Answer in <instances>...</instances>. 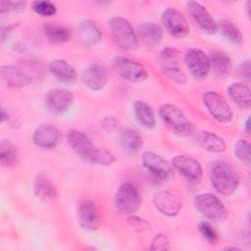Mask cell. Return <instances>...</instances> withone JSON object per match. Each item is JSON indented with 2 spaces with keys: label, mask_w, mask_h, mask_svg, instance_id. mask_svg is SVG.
Instances as JSON below:
<instances>
[{
  "label": "cell",
  "mask_w": 251,
  "mask_h": 251,
  "mask_svg": "<svg viewBox=\"0 0 251 251\" xmlns=\"http://www.w3.org/2000/svg\"><path fill=\"white\" fill-rule=\"evenodd\" d=\"M71 149L86 162L100 166H109L116 161L115 155L105 148H99L92 144L90 139L80 130L73 128L66 135Z\"/></svg>",
  "instance_id": "1"
},
{
  "label": "cell",
  "mask_w": 251,
  "mask_h": 251,
  "mask_svg": "<svg viewBox=\"0 0 251 251\" xmlns=\"http://www.w3.org/2000/svg\"><path fill=\"white\" fill-rule=\"evenodd\" d=\"M210 180L213 187L223 195H230L239 186V176L235 170L224 161L213 164L210 171Z\"/></svg>",
  "instance_id": "2"
},
{
  "label": "cell",
  "mask_w": 251,
  "mask_h": 251,
  "mask_svg": "<svg viewBox=\"0 0 251 251\" xmlns=\"http://www.w3.org/2000/svg\"><path fill=\"white\" fill-rule=\"evenodd\" d=\"M108 27L115 42L123 49L133 51L138 48V36L131 24L123 17H113L108 21Z\"/></svg>",
  "instance_id": "3"
},
{
  "label": "cell",
  "mask_w": 251,
  "mask_h": 251,
  "mask_svg": "<svg viewBox=\"0 0 251 251\" xmlns=\"http://www.w3.org/2000/svg\"><path fill=\"white\" fill-rule=\"evenodd\" d=\"M159 115L167 127L176 135L186 136L192 133L193 126L185 114L176 105L163 104Z\"/></svg>",
  "instance_id": "4"
},
{
  "label": "cell",
  "mask_w": 251,
  "mask_h": 251,
  "mask_svg": "<svg viewBox=\"0 0 251 251\" xmlns=\"http://www.w3.org/2000/svg\"><path fill=\"white\" fill-rule=\"evenodd\" d=\"M194 206L206 219L213 222H224L227 218V211L222 200L213 193H200L194 198Z\"/></svg>",
  "instance_id": "5"
},
{
  "label": "cell",
  "mask_w": 251,
  "mask_h": 251,
  "mask_svg": "<svg viewBox=\"0 0 251 251\" xmlns=\"http://www.w3.org/2000/svg\"><path fill=\"white\" fill-rule=\"evenodd\" d=\"M202 101L209 114L219 123L231 122L233 113L226 100L216 91H206L202 94Z\"/></svg>",
  "instance_id": "6"
},
{
  "label": "cell",
  "mask_w": 251,
  "mask_h": 251,
  "mask_svg": "<svg viewBox=\"0 0 251 251\" xmlns=\"http://www.w3.org/2000/svg\"><path fill=\"white\" fill-rule=\"evenodd\" d=\"M142 202L138 189L129 182H125L118 188L115 196L117 209L126 215H131L136 212Z\"/></svg>",
  "instance_id": "7"
},
{
  "label": "cell",
  "mask_w": 251,
  "mask_h": 251,
  "mask_svg": "<svg viewBox=\"0 0 251 251\" xmlns=\"http://www.w3.org/2000/svg\"><path fill=\"white\" fill-rule=\"evenodd\" d=\"M141 161L150 178L155 182H163L170 177L172 174L171 165L157 153L149 150L144 151Z\"/></svg>",
  "instance_id": "8"
},
{
  "label": "cell",
  "mask_w": 251,
  "mask_h": 251,
  "mask_svg": "<svg viewBox=\"0 0 251 251\" xmlns=\"http://www.w3.org/2000/svg\"><path fill=\"white\" fill-rule=\"evenodd\" d=\"M172 166L190 184L197 185L201 182L203 170L201 164L194 158L183 154L176 155L172 159Z\"/></svg>",
  "instance_id": "9"
},
{
  "label": "cell",
  "mask_w": 251,
  "mask_h": 251,
  "mask_svg": "<svg viewBox=\"0 0 251 251\" xmlns=\"http://www.w3.org/2000/svg\"><path fill=\"white\" fill-rule=\"evenodd\" d=\"M113 68L120 76L130 82H140L148 76L146 69L141 64L124 56L113 59Z\"/></svg>",
  "instance_id": "10"
},
{
  "label": "cell",
  "mask_w": 251,
  "mask_h": 251,
  "mask_svg": "<svg viewBox=\"0 0 251 251\" xmlns=\"http://www.w3.org/2000/svg\"><path fill=\"white\" fill-rule=\"evenodd\" d=\"M76 219L80 227L87 231L97 230L101 223L98 207L89 199H83L78 203L76 208Z\"/></svg>",
  "instance_id": "11"
},
{
  "label": "cell",
  "mask_w": 251,
  "mask_h": 251,
  "mask_svg": "<svg viewBox=\"0 0 251 251\" xmlns=\"http://www.w3.org/2000/svg\"><path fill=\"white\" fill-rule=\"evenodd\" d=\"M185 8L190 18L202 31L208 34H214L218 31V23L201 3L188 1L185 4Z\"/></svg>",
  "instance_id": "12"
},
{
  "label": "cell",
  "mask_w": 251,
  "mask_h": 251,
  "mask_svg": "<svg viewBox=\"0 0 251 251\" xmlns=\"http://www.w3.org/2000/svg\"><path fill=\"white\" fill-rule=\"evenodd\" d=\"M165 29L175 37H184L189 33V25L184 15L176 8H167L161 16Z\"/></svg>",
  "instance_id": "13"
},
{
  "label": "cell",
  "mask_w": 251,
  "mask_h": 251,
  "mask_svg": "<svg viewBox=\"0 0 251 251\" xmlns=\"http://www.w3.org/2000/svg\"><path fill=\"white\" fill-rule=\"evenodd\" d=\"M73 102V93L63 88L50 89L44 96V104L46 109L54 115H62L66 113L72 107Z\"/></svg>",
  "instance_id": "14"
},
{
  "label": "cell",
  "mask_w": 251,
  "mask_h": 251,
  "mask_svg": "<svg viewBox=\"0 0 251 251\" xmlns=\"http://www.w3.org/2000/svg\"><path fill=\"white\" fill-rule=\"evenodd\" d=\"M185 65L190 74L199 79L207 76L211 70L209 56L199 48H190L184 55Z\"/></svg>",
  "instance_id": "15"
},
{
  "label": "cell",
  "mask_w": 251,
  "mask_h": 251,
  "mask_svg": "<svg viewBox=\"0 0 251 251\" xmlns=\"http://www.w3.org/2000/svg\"><path fill=\"white\" fill-rule=\"evenodd\" d=\"M81 80L91 90H100L109 80L107 69L99 63L89 64L82 72Z\"/></svg>",
  "instance_id": "16"
},
{
  "label": "cell",
  "mask_w": 251,
  "mask_h": 251,
  "mask_svg": "<svg viewBox=\"0 0 251 251\" xmlns=\"http://www.w3.org/2000/svg\"><path fill=\"white\" fill-rule=\"evenodd\" d=\"M153 203L155 208L161 214L168 217L176 216L181 209L180 199L174 193L167 190H161L155 193Z\"/></svg>",
  "instance_id": "17"
},
{
  "label": "cell",
  "mask_w": 251,
  "mask_h": 251,
  "mask_svg": "<svg viewBox=\"0 0 251 251\" xmlns=\"http://www.w3.org/2000/svg\"><path fill=\"white\" fill-rule=\"evenodd\" d=\"M61 139L59 128L51 124H43L36 127L33 132L32 140L40 148L50 149L58 145Z\"/></svg>",
  "instance_id": "18"
},
{
  "label": "cell",
  "mask_w": 251,
  "mask_h": 251,
  "mask_svg": "<svg viewBox=\"0 0 251 251\" xmlns=\"http://www.w3.org/2000/svg\"><path fill=\"white\" fill-rule=\"evenodd\" d=\"M1 75L6 83L13 87H25L32 82V76L22 68L16 66H2Z\"/></svg>",
  "instance_id": "19"
},
{
  "label": "cell",
  "mask_w": 251,
  "mask_h": 251,
  "mask_svg": "<svg viewBox=\"0 0 251 251\" xmlns=\"http://www.w3.org/2000/svg\"><path fill=\"white\" fill-rule=\"evenodd\" d=\"M76 32L80 43L86 47L97 45L102 39V33L98 26L89 20H83L78 23Z\"/></svg>",
  "instance_id": "20"
},
{
  "label": "cell",
  "mask_w": 251,
  "mask_h": 251,
  "mask_svg": "<svg viewBox=\"0 0 251 251\" xmlns=\"http://www.w3.org/2000/svg\"><path fill=\"white\" fill-rule=\"evenodd\" d=\"M50 74L63 83H73L76 80L75 68L64 59H54L48 65Z\"/></svg>",
  "instance_id": "21"
},
{
  "label": "cell",
  "mask_w": 251,
  "mask_h": 251,
  "mask_svg": "<svg viewBox=\"0 0 251 251\" xmlns=\"http://www.w3.org/2000/svg\"><path fill=\"white\" fill-rule=\"evenodd\" d=\"M163 28L154 22L142 23L137 29L138 39L148 47H155L160 44L163 38Z\"/></svg>",
  "instance_id": "22"
},
{
  "label": "cell",
  "mask_w": 251,
  "mask_h": 251,
  "mask_svg": "<svg viewBox=\"0 0 251 251\" xmlns=\"http://www.w3.org/2000/svg\"><path fill=\"white\" fill-rule=\"evenodd\" d=\"M195 140L206 151L211 153H222L226 151V144L224 138L209 130H200L195 134Z\"/></svg>",
  "instance_id": "23"
},
{
  "label": "cell",
  "mask_w": 251,
  "mask_h": 251,
  "mask_svg": "<svg viewBox=\"0 0 251 251\" xmlns=\"http://www.w3.org/2000/svg\"><path fill=\"white\" fill-rule=\"evenodd\" d=\"M132 112L136 122L144 128L151 129L156 125V117L153 109L146 102L137 100L132 105Z\"/></svg>",
  "instance_id": "24"
},
{
  "label": "cell",
  "mask_w": 251,
  "mask_h": 251,
  "mask_svg": "<svg viewBox=\"0 0 251 251\" xmlns=\"http://www.w3.org/2000/svg\"><path fill=\"white\" fill-rule=\"evenodd\" d=\"M42 32L46 39L52 43H64L72 35L71 30L57 23H46L42 26Z\"/></svg>",
  "instance_id": "25"
},
{
  "label": "cell",
  "mask_w": 251,
  "mask_h": 251,
  "mask_svg": "<svg viewBox=\"0 0 251 251\" xmlns=\"http://www.w3.org/2000/svg\"><path fill=\"white\" fill-rule=\"evenodd\" d=\"M208 56L210 59L211 67L218 75L224 76L230 73L232 62L226 53L221 50H212Z\"/></svg>",
  "instance_id": "26"
},
{
  "label": "cell",
  "mask_w": 251,
  "mask_h": 251,
  "mask_svg": "<svg viewBox=\"0 0 251 251\" xmlns=\"http://www.w3.org/2000/svg\"><path fill=\"white\" fill-rule=\"evenodd\" d=\"M230 99L240 108L248 109L250 106V88L244 82H233L227 88Z\"/></svg>",
  "instance_id": "27"
},
{
  "label": "cell",
  "mask_w": 251,
  "mask_h": 251,
  "mask_svg": "<svg viewBox=\"0 0 251 251\" xmlns=\"http://www.w3.org/2000/svg\"><path fill=\"white\" fill-rule=\"evenodd\" d=\"M33 191L36 197L42 200H50L57 195L54 184L45 175L36 176L33 182Z\"/></svg>",
  "instance_id": "28"
},
{
  "label": "cell",
  "mask_w": 251,
  "mask_h": 251,
  "mask_svg": "<svg viewBox=\"0 0 251 251\" xmlns=\"http://www.w3.org/2000/svg\"><path fill=\"white\" fill-rule=\"evenodd\" d=\"M121 143L126 152L134 154L142 148L143 139L137 130L126 128L121 134Z\"/></svg>",
  "instance_id": "29"
},
{
  "label": "cell",
  "mask_w": 251,
  "mask_h": 251,
  "mask_svg": "<svg viewBox=\"0 0 251 251\" xmlns=\"http://www.w3.org/2000/svg\"><path fill=\"white\" fill-rule=\"evenodd\" d=\"M19 160V150L15 143L9 139H2L0 142V161L5 167H12Z\"/></svg>",
  "instance_id": "30"
},
{
  "label": "cell",
  "mask_w": 251,
  "mask_h": 251,
  "mask_svg": "<svg viewBox=\"0 0 251 251\" xmlns=\"http://www.w3.org/2000/svg\"><path fill=\"white\" fill-rule=\"evenodd\" d=\"M218 30L222 35L233 44H240L243 41V36L239 28L228 20H221L218 23Z\"/></svg>",
  "instance_id": "31"
},
{
  "label": "cell",
  "mask_w": 251,
  "mask_h": 251,
  "mask_svg": "<svg viewBox=\"0 0 251 251\" xmlns=\"http://www.w3.org/2000/svg\"><path fill=\"white\" fill-rule=\"evenodd\" d=\"M250 151H251V146L247 140L238 139L235 142L233 147V153L236 159L246 167L250 166V160H251Z\"/></svg>",
  "instance_id": "32"
},
{
  "label": "cell",
  "mask_w": 251,
  "mask_h": 251,
  "mask_svg": "<svg viewBox=\"0 0 251 251\" xmlns=\"http://www.w3.org/2000/svg\"><path fill=\"white\" fill-rule=\"evenodd\" d=\"M33 11L44 18L54 16L57 12L56 6L50 1H34L32 3Z\"/></svg>",
  "instance_id": "33"
},
{
  "label": "cell",
  "mask_w": 251,
  "mask_h": 251,
  "mask_svg": "<svg viewBox=\"0 0 251 251\" xmlns=\"http://www.w3.org/2000/svg\"><path fill=\"white\" fill-rule=\"evenodd\" d=\"M163 72L171 80L178 84H183L186 82V75L178 67V65L163 67Z\"/></svg>",
  "instance_id": "34"
},
{
  "label": "cell",
  "mask_w": 251,
  "mask_h": 251,
  "mask_svg": "<svg viewBox=\"0 0 251 251\" xmlns=\"http://www.w3.org/2000/svg\"><path fill=\"white\" fill-rule=\"evenodd\" d=\"M161 62L163 67L166 66H175L178 65V52L175 48L166 47L160 52Z\"/></svg>",
  "instance_id": "35"
},
{
  "label": "cell",
  "mask_w": 251,
  "mask_h": 251,
  "mask_svg": "<svg viewBox=\"0 0 251 251\" xmlns=\"http://www.w3.org/2000/svg\"><path fill=\"white\" fill-rule=\"evenodd\" d=\"M201 235L209 242L215 243L218 240V233L208 222H201L198 226Z\"/></svg>",
  "instance_id": "36"
},
{
  "label": "cell",
  "mask_w": 251,
  "mask_h": 251,
  "mask_svg": "<svg viewBox=\"0 0 251 251\" xmlns=\"http://www.w3.org/2000/svg\"><path fill=\"white\" fill-rule=\"evenodd\" d=\"M151 250H169L170 249V240L168 238V236L164 233H159L157 234L152 242H151V246H150Z\"/></svg>",
  "instance_id": "37"
},
{
  "label": "cell",
  "mask_w": 251,
  "mask_h": 251,
  "mask_svg": "<svg viewBox=\"0 0 251 251\" xmlns=\"http://www.w3.org/2000/svg\"><path fill=\"white\" fill-rule=\"evenodd\" d=\"M26 3L23 1H3L1 2V14L5 12L14 11V12H22L25 10Z\"/></svg>",
  "instance_id": "38"
},
{
  "label": "cell",
  "mask_w": 251,
  "mask_h": 251,
  "mask_svg": "<svg viewBox=\"0 0 251 251\" xmlns=\"http://www.w3.org/2000/svg\"><path fill=\"white\" fill-rule=\"evenodd\" d=\"M127 223L132 228H134L137 231H144L149 227V224L144 219H141L137 216L128 217Z\"/></svg>",
  "instance_id": "39"
},
{
  "label": "cell",
  "mask_w": 251,
  "mask_h": 251,
  "mask_svg": "<svg viewBox=\"0 0 251 251\" xmlns=\"http://www.w3.org/2000/svg\"><path fill=\"white\" fill-rule=\"evenodd\" d=\"M250 71H251V66H250V60L249 59H246V60L242 61L237 66V75H238V76L246 82L250 81Z\"/></svg>",
  "instance_id": "40"
},
{
  "label": "cell",
  "mask_w": 251,
  "mask_h": 251,
  "mask_svg": "<svg viewBox=\"0 0 251 251\" xmlns=\"http://www.w3.org/2000/svg\"><path fill=\"white\" fill-rule=\"evenodd\" d=\"M17 26V25H8L5 26H2L1 28V42L4 43L12 34L14 28Z\"/></svg>",
  "instance_id": "41"
},
{
  "label": "cell",
  "mask_w": 251,
  "mask_h": 251,
  "mask_svg": "<svg viewBox=\"0 0 251 251\" xmlns=\"http://www.w3.org/2000/svg\"><path fill=\"white\" fill-rule=\"evenodd\" d=\"M1 114H2V122H3V123L6 122V121H8V120L10 119V114H9V112H8L4 107L2 108Z\"/></svg>",
  "instance_id": "42"
},
{
  "label": "cell",
  "mask_w": 251,
  "mask_h": 251,
  "mask_svg": "<svg viewBox=\"0 0 251 251\" xmlns=\"http://www.w3.org/2000/svg\"><path fill=\"white\" fill-rule=\"evenodd\" d=\"M244 129H245L246 133H249V131H250V120H249V118H247L244 122Z\"/></svg>",
  "instance_id": "43"
}]
</instances>
